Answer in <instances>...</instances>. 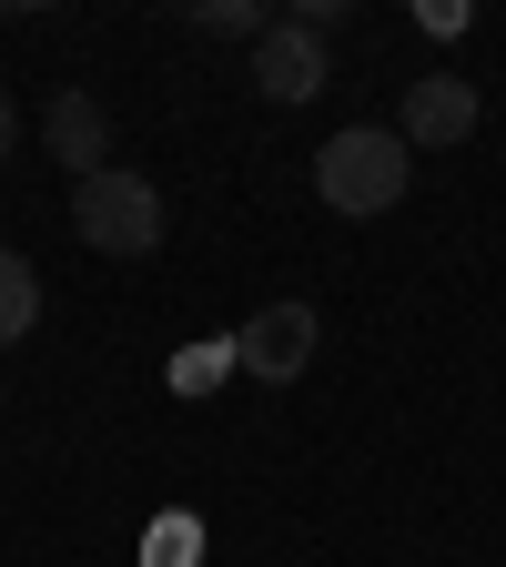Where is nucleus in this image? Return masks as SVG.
I'll return each mask as SVG.
<instances>
[{"label": "nucleus", "instance_id": "f257e3e1", "mask_svg": "<svg viewBox=\"0 0 506 567\" xmlns=\"http://www.w3.org/2000/svg\"><path fill=\"white\" fill-rule=\"evenodd\" d=\"M405 132H385V122H354V132H334L324 153H314V193H324V213H344V224H365V213H395L405 203Z\"/></svg>", "mask_w": 506, "mask_h": 567}, {"label": "nucleus", "instance_id": "f03ea898", "mask_svg": "<svg viewBox=\"0 0 506 567\" xmlns=\"http://www.w3.org/2000/svg\"><path fill=\"white\" fill-rule=\"evenodd\" d=\"M71 234H82L92 254L142 264V254L163 244V193L142 183V173H122V163H102L92 183H71Z\"/></svg>", "mask_w": 506, "mask_h": 567}, {"label": "nucleus", "instance_id": "7ed1b4c3", "mask_svg": "<svg viewBox=\"0 0 506 567\" xmlns=\"http://www.w3.org/2000/svg\"><path fill=\"white\" fill-rule=\"evenodd\" d=\"M314 344H324V315H314L304 295H273L264 315H244V324H234V365H244V375H264V385H295V375L314 365Z\"/></svg>", "mask_w": 506, "mask_h": 567}, {"label": "nucleus", "instance_id": "20e7f679", "mask_svg": "<svg viewBox=\"0 0 506 567\" xmlns=\"http://www.w3.org/2000/svg\"><path fill=\"white\" fill-rule=\"evenodd\" d=\"M405 153H446V142L476 132V82L466 71H425V82H405Z\"/></svg>", "mask_w": 506, "mask_h": 567}, {"label": "nucleus", "instance_id": "39448f33", "mask_svg": "<svg viewBox=\"0 0 506 567\" xmlns=\"http://www.w3.org/2000/svg\"><path fill=\"white\" fill-rule=\"evenodd\" d=\"M254 92H264V102H314V92H324V41H314L304 21H273V31L254 41Z\"/></svg>", "mask_w": 506, "mask_h": 567}, {"label": "nucleus", "instance_id": "423d86ee", "mask_svg": "<svg viewBox=\"0 0 506 567\" xmlns=\"http://www.w3.org/2000/svg\"><path fill=\"white\" fill-rule=\"evenodd\" d=\"M41 142H51V163H71V183H92V173H102V153H112V112H102L92 92H51Z\"/></svg>", "mask_w": 506, "mask_h": 567}, {"label": "nucleus", "instance_id": "0eeeda50", "mask_svg": "<svg viewBox=\"0 0 506 567\" xmlns=\"http://www.w3.org/2000/svg\"><path fill=\"white\" fill-rule=\"evenodd\" d=\"M31 324H41V274H31L11 244H0V344H21Z\"/></svg>", "mask_w": 506, "mask_h": 567}, {"label": "nucleus", "instance_id": "6e6552de", "mask_svg": "<svg viewBox=\"0 0 506 567\" xmlns=\"http://www.w3.org/2000/svg\"><path fill=\"white\" fill-rule=\"evenodd\" d=\"M193 31H213V41H264L273 21H264V11H244V0H203V11H193Z\"/></svg>", "mask_w": 506, "mask_h": 567}, {"label": "nucleus", "instance_id": "1a4fd4ad", "mask_svg": "<svg viewBox=\"0 0 506 567\" xmlns=\"http://www.w3.org/2000/svg\"><path fill=\"white\" fill-rule=\"evenodd\" d=\"M193 557H203V527H193V517H163L153 547H142V567H193Z\"/></svg>", "mask_w": 506, "mask_h": 567}, {"label": "nucleus", "instance_id": "9d476101", "mask_svg": "<svg viewBox=\"0 0 506 567\" xmlns=\"http://www.w3.org/2000/svg\"><path fill=\"white\" fill-rule=\"evenodd\" d=\"M224 375H234V344H193V354H173V385H183V395L224 385Z\"/></svg>", "mask_w": 506, "mask_h": 567}, {"label": "nucleus", "instance_id": "9b49d317", "mask_svg": "<svg viewBox=\"0 0 506 567\" xmlns=\"http://www.w3.org/2000/svg\"><path fill=\"white\" fill-rule=\"evenodd\" d=\"M11 142H21V112H11V92H0V163H11Z\"/></svg>", "mask_w": 506, "mask_h": 567}]
</instances>
